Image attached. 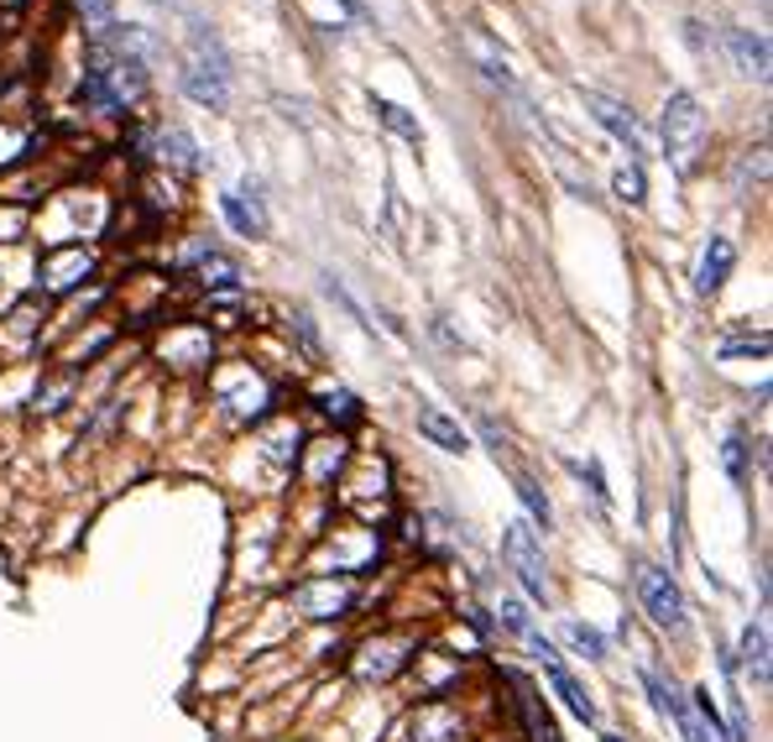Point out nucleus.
<instances>
[{"label":"nucleus","instance_id":"f257e3e1","mask_svg":"<svg viewBox=\"0 0 773 742\" xmlns=\"http://www.w3.org/2000/svg\"><path fill=\"white\" fill-rule=\"evenodd\" d=\"M705 152V110L690 89H674L664 105V157L680 174H695Z\"/></svg>","mask_w":773,"mask_h":742},{"label":"nucleus","instance_id":"f03ea898","mask_svg":"<svg viewBox=\"0 0 773 742\" xmlns=\"http://www.w3.org/2000/svg\"><path fill=\"white\" fill-rule=\"evenodd\" d=\"M184 89H189V100L209 105V110H220L230 100V58H225V42L215 32H199L189 37V69H184Z\"/></svg>","mask_w":773,"mask_h":742},{"label":"nucleus","instance_id":"7ed1b4c3","mask_svg":"<svg viewBox=\"0 0 773 742\" xmlns=\"http://www.w3.org/2000/svg\"><path fill=\"white\" fill-rule=\"evenodd\" d=\"M637 596H643V612H648L664 633L685 639L690 633V606H685V591L674 586L670 570L658 565H637Z\"/></svg>","mask_w":773,"mask_h":742},{"label":"nucleus","instance_id":"20e7f679","mask_svg":"<svg viewBox=\"0 0 773 742\" xmlns=\"http://www.w3.org/2000/svg\"><path fill=\"white\" fill-rule=\"evenodd\" d=\"M502 554H507V565L517 570V581H523V591H528L533 602H549V570H544V550H538L533 523H523V518L507 523V534H502Z\"/></svg>","mask_w":773,"mask_h":742},{"label":"nucleus","instance_id":"39448f33","mask_svg":"<svg viewBox=\"0 0 773 742\" xmlns=\"http://www.w3.org/2000/svg\"><path fill=\"white\" fill-rule=\"evenodd\" d=\"M293 606L314 622L345 617V612L356 606V581H309V586L293 591Z\"/></svg>","mask_w":773,"mask_h":742},{"label":"nucleus","instance_id":"423d86ee","mask_svg":"<svg viewBox=\"0 0 773 742\" xmlns=\"http://www.w3.org/2000/svg\"><path fill=\"white\" fill-rule=\"evenodd\" d=\"M732 267H737V246L726 241V236H711L701 251V261H695V294L711 298L722 294V283L732 277Z\"/></svg>","mask_w":773,"mask_h":742},{"label":"nucleus","instance_id":"0eeeda50","mask_svg":"<svg viewBox=\"0 0 773 742\" xmlns=\"http://www.w3.org/2000/svg\"><path fill=\"white\" fill-rule=\"evenodd\" d=\"M513 680V691H517V711H523V726H528V738L533 742H559V726H554L549 706H544V695L533 691L523 674H507Z\"/></svg>","mask_w":773,"mask_h":742},{"label":"nucleus","instance_id":"6e6552de","mask_svg":"<svg viewBox=\"0 0 773 742\" xmlns=\"http://www.w3.org/2000/svg\"><path fill=\"white\" fill-rule=\"evenodd\" d=\"M533 659H538V664L549 670V680H554V691H559V701H565V706L575 711V716H581L585 726L596 722V701H591V695H585L581 685H575V674H569L565 664H559V654H554V643H549V649H544V654H533Z\"/></svg>","mask_w":773,"mask_h":742},{"label":"nucleus","instance_id":"1a4fd4ad","mask_svg":"<svg viewBox=\"0 0 773 742\" xmlns=\"http://www.w3.org/2000/svg\"><path fill=\"white\" fill-rule=\"evenodd\" d=\"M585 105H591V116L612 131V137L627 147V152H643V137H637V121H633V110H622L617 100H606V95H585Z\"/></svg>","mask_w":773,"mask_h":742},{"label":"nucleus","instance_id":"9d476101","mask_svg":"<svg viewBox=\"0 0 773 742\" xmlns=\"http://www.w3.org/2000/svg\"><path fill=\"white\" fill-rule=\"evenodd\" d=\"M418 434H424L429 445L449 449V455H465V449H470L465 429H460V424H455L449 414H439V408H418Z\"/></svg>","mask_w":773,"mask_h":742},{"label":"nucleus","instance_id":"9b49d317","mask_svg":"<svg viewBox=\"0 0 773 742\" xmlns=\"http://www.w3.org/2000/svg\"><path fill=\"white\" fill-rule=\"evenodd\" d=\"M726 48L737 58L742 73H753V79H769V42L753 32H742V27H726Z\"/></svg>","mask_w":773,"mask_h":742},{"label":"nucleus","instance_id":"f8f14e48","mask_svg":"<svg viewBox=\"0 0 773 742\" xmlns=\"http://www.w3.org/2000/svg\"><path fill=\"white\" fill-rule=\"evenodd\" d=\"M460 37H465V52H470V58L482 63L486 79H492V85H502V89H513V69H507V58H502V52L492 48L482 32H476V27H465Z\"/></svg>","mask_w":773,"mask_h":742},{"label":"nucleus","instance_id":"ddd939ff","mask_svg":"<svg viewBox=\"0 0 773 742\" xmlns=\"http://www.w3.org/2000/svg\"><path fill=\"white\" fill-rule=\"evenodd\" d=\"M737 654H742V664L753 670L757 685H769V627H763V622H747V627H742Z\"/></svg>","mask_w":773,"mask_h":742},{"label":"nucleus","instance_id":"4468645a","mask_svg":"<svg viewBox=\"0 0 773 742\" xmlns=\"http://www.w3.org/2000/svg\"><path fill=\"white\" fill-rule=\"evenodd\" d=\"M225 220L236 225L241 236H267V209H261V199L251 194H225Z\"/></svg>","mask_w":773,"mask_h":742},{"label":"nucleus","instance_id":"2eb2a0df","mask_svg":"<svg viewBox=\"0 0 773 742\" xmlns=\"http://www.w3.org/2000/svg\"><path fill=\"white\" fill-rule=\"evenodd\" d=\"M455 732H460V722H455L445 706H429V711L413 716V742H449Z\"/></svg>","mask_w":773,"mask_h":742},{"label":"nucleus","instance_id":"dca6fc26","mask_svg":"<svg viewBox=\"0 0 773 742\" xmlns=\"http://www.w3.org/2000/svg\"><path fill=\"white\" fill-rule=\"evenodd\" d=\"M73 6H79V17H85L95 42H110V37H116V0H73Z\"/></svg>","mask_w":773,"mask_h":742},{"label":"nucleus","instance_id":"f3484780","mask_svg":"<svg viewBox=\"0 0 773 742\" xmlns=\"http://www.w3.org/2000/svg\"><path fill=\"white\" fill-rule=\"evenodd\" d=\"M95 261H89V251H69V257H52V267H48V288L52 294H63V288H73L79 277L89 273Z\"/></svg>","mask_w":773,"mask_h":742},{"label":"nucleus","instance_id":"a211bd4d","mask_svg":"<svg viewBox=\"0 0 773 742\" xmlns=\"http://www.w3.org/2000/svg\"><path fill=\"white\" fill-rule=\"evenodd\" d=\"M371 110H377V121H381V126H393L397 137H408V141L424 137V131H418V121H413L403 105H393V100H381V95H371Z\"/></svg>","mask_w":773,"mask_h":742},{"label":"nucleus","instance_id":"6ab92c4d","mask_svg":"<svg viewBox=\"0 0 773 742\" xmlns=\"http://www.w3.org/2000/svg\"><path fill=\"white\" fill-rule=\"evenodd\" d=\"M199 277H205V283H215V288H230V283H236V261L230 257H220V251H199Z\"/></svg>","mask_w":773,"mask_h":742},{"label":"nucleus","instance_id":"aec40b11","mask_svg":"<svg viewBox=\"0 0 773 742\" xmlns=\"http://www.w3.org/2000/svg\"><path fill=\"white\" fill-rule=\"evenodd\" d=\"M517 502H523V507H528V518L538 523V528H549V497H544V492H538V482H528V476H517Z\"/></svg>","mask_w":773,"mask_h":742},{"label":"nucleus","instance_id":"412c9836","mask_svg":"<svg viewBox=\"0 0 773 742\" xmlns=\"http://www.w3.org/2000/svg\"><path fill=\"white\" fill-rule=\"evenodd\" d=\"M319 408H325L329 418H340V424H356V418H361V403H356V393H345V387L319 397Z\"/></svg>","mask_w":773,"mask_h":742},{"label":"nucleus","instance_id":"4be33fe9","mask_svg":"<svg viewBox=\"0 0 773 742\" xmlns=\"http://www.w3.org/2000/svg\"><path fill=\"white\" fill-rule=\"evenodd\" d=\"M565 639L575 643L585 659H606V639L596 633V627H585V622H565Z\"/></svg>","mask_w":773,"mask_h":742},{"label":"nucleus","instance_id":"5701e85b","mask_svg":"<svg viewBox=\"0 0 773 742\" xmlns=\"http://www.w3.org/2000/svg\"><path fill=\"white\" fill-rule=\"evenodd\" d=\"M612 194H617L622 205H643V194H648V184H643V168H622L617 178H612Z\"/></svg>","mask_w":773,"mask_h":742},{"label":"nucleus","instance_id":"b1692460","mask_svg":"<svg viewBox=\"0 0 773 742\" xmlns=\"http://www.w3.org/2000/svg\"><path fill=\"white\" fill-rule=\"evenodd\" d=\"M162 157H172L178 168H199V157H194V141H189V131H162Z\"/></svg>","mask_w":773,"mask_h":742},{"label":"nucleus","instance_id":"393cba45","mask_svg":"<svg viewBox=\"0 0 773 742\" xmlns=\"http://www.w3.org/2000/svg\"><path fill=\"white\" fill-rule=\"evenodd\" d=\"M722 455H726V471H732V482H747V439L742 434H732L722 445Z\"/></svg>","mask_w":773,"mask_h":742},{"label":"nucleus","instance_id":"a878e982","mask_svg":"<svg viewBox=\"0 0 773 742\" xmlns=\"http://www.w3.org/2000/svg\"><path fill=\"white\" fill-rule=\"evenodd\" d=\"M747 350H753V356H763V350H769V340H763V335H757V340H732V346H722V356H747Z\"/></svg>","mask_w":773,"mask_h":742},{"label":"nucleus","instance_id":"bb28decb","mask_svg":"<svg viewBox=\"0 0 773 742\" xmlns=\"http://www.w3.org/2000/svg\"><path fill=\"white\" fill-rule=\"evenodd\" d=\"M581 476H585V482H591V492H596V497L606 502V482H602V466H596V461H585V466H581Z\"/></svg>","mask_w":773,"mask_h":742},{"label":"nucleus","instance_id":"cd10ccee","mask_svg":"<svg viewBox=\"0 0 773 742\" xmlns=\"http://www.w3.org/2000/svg\"><path fill=\"white\" fill-rule=\"evenodd\" d=\"M602 742H622V738H617V732H606V738H602Z\"/></svg>","mask_w":773,"mask_h":742},{"label":"nucleus","instance_id":"c85d7f7f","mask_svg":"<svg viewBox=\"0 0 773 742\" xmlns=\"http://www.w3.org/2000/svg\"><path fill=\"white\" fill-rule=\"evenodd\" d=\"M6 6H17V0H6Z\"/></svg>","mask_w":773,"mask_h":742}]
</instances>
